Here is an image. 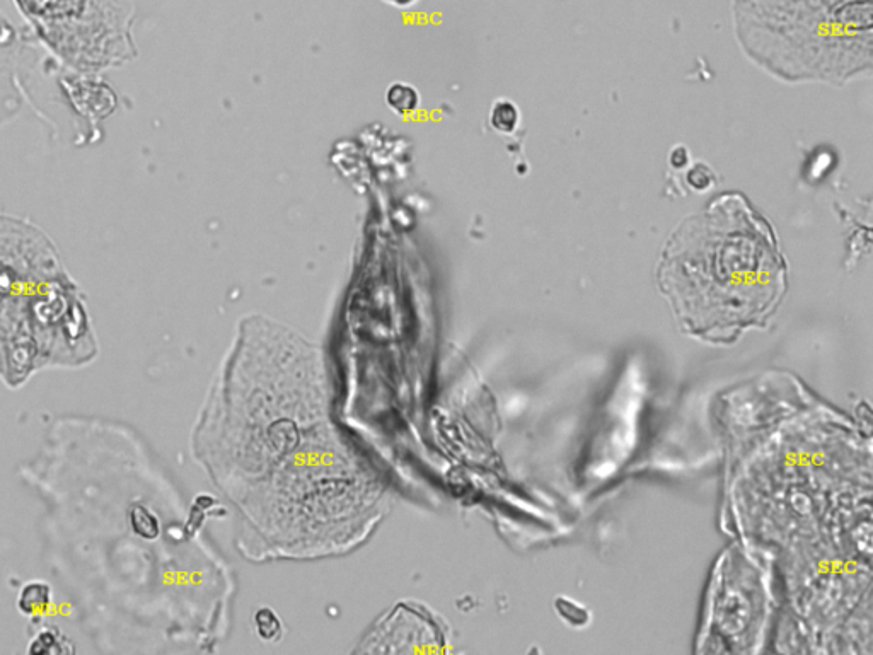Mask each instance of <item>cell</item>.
Wrapping results in <instances>:
<instances>
[{
	"instance_id": "cell-12",
	"label": "cell",
	"mask_w": 873,
	"mask_h": 655,
	"mask_svg": "<svg viewBox=\"0 0 873 655\" xmlns=\"http://www.w3.org/2000/svg\"><path fill=\"white\" fill-rule=\"evenodd\" d=\"M490 122L498 132L510 134L519 123V111L510 101H498L497 105L493 106Z\"/></svg>"
},
{
	"instance_id": "cell-6",
	"label": "cell",
	"mask_w": 873,
	"mask_h": 655,
	"mask_svg": "<svg viewBox=\"0 0 873 655\" xmlns=\"http://www.w3.org/2000/svg\"><path fill=\"white\" fill-rule=\"evenodd\" d=\"M364 652H451V635L444 621L420 604L401 603L382 618L364 640Z\"/></svg>"
},
{
	"instance_id": "cell-5",
	"label": "cell",
	"mask_w": 873,
	"mask_h": 655,
	"mask_svg": "<svg viewBox=\"0 0 873 655\" xmlns=\"http://www.w3.org/2000/svg\"><path fill=\"white\" fill-rule=\"evenodd\" d=\"M771 601L763 563L747 548H729L718 560L708 586L698 652H756L763 642Z\"/></svg>"
},
{
	"instance_id": "cell-10",
	"label": "cell",
	"mask_w": 873,
	"mask_h": 655,
	"mask_svg": "<svg viewBox=\"0 0 873 655\" xmlns=\"http://www.w3.org/2000/svg\"><path fill=\"white\" fill-rule=\"evenodd\" d=\"M386 105L396 115H410L420 106V93L411 84L394 82L386 91Z\"/></svg>"
},
{
	"instance_id": "cell-14",
	"label": "cell",
	"mask_w": 873,
	"mask_h": 655,
	"mask_svg": "<svg viewBox=\"0 0 873 655\" xmlns=\"http://www.w3.org/2000/svg\"><path fill=\"white\" fill-rule=\"evenodd\" d=\"M710 174H712V171L700 164L698 168H694L693 171L688 174L689 185L693 186L694 190H700V181H703V188L712 186V178H710Z\"/></svg>"
},
{
	"instance_id": "cell-8",
	"label": "cell",
	"mask_w": 873,
	"mask_h": 655,
	"mask_svg": "<svg viewBox=\"0 0 873 655\" xmlns=\"http://www.w3.org/2000/svg\"><path fill=\"white\" fill-rule=\"evenodd\" d=\"M52 606V587L47 582L31 580L21 587L18 594V609L24 616H29V618L47 616Z\"/></svg>"
},
{
	"instance_id": "cell-15",
	"label": "cell",
	"mask_w": 873,
	"mask_h": 655,
	"mask_svg": "<svg viewBox=\"0 0 873 655\" xmlns=\"http://www.w3.org/2000/svg\"><path fill=\"white\" fill-rule=\"evenodd\" d=\"M382 2H386L389 6L399 7V9H408V7L415 6L418 0H382Z\"/></svg>"
},
{
	"instance_id": "cell-13",
	"label": "cell",
	"mask_w": 873,
	"mask_h": 655,
	"mask_svg": "<svg viewBox=\"0 0 873 655\" xmlns=\"http://www.w3.org/2000/svg\"><path fill=\"white\" fill-rule=\"evenodd\" d=\"M256 627H258L261 637L266 638V640H275L280 633V621L270 609H261L256 616Z\"/></svg>"
},
{
	"instance_id": "cell-4",
	"label": "cell",
	"mask_w": 873,
	"mask_h": 655,
	"mask_svg": "<svg viewBox=\"0 0 873 655\" xmlns=\"http://www.w3.org/2000/svg\"><path fill=\"white\" fill-rule=\"evenodd\" d=\"M55 335L91 338L81 292L47 232L0 210V338L33 345Z\"/></svg>"
},
{
	"instance_id": "cell-9",
	"label": "cell",
	"mask_w": 873,
	"mask_h": 655,
	"mask_svg": "<svg viewBox=\"0 0 873 655\" xmlns=\"http://www.w3.org/2000/svg\"><path fill=\"white\" fill-rule=\"evenodd\" d=\"M29 654L62 655L72 654L74 647L70 645L69 637L60 632L57 627H47L36 633L28 647Z\"/></svg>"
},
{
	"instance_id": "cell-1",
	"label": "cell",
	"mask_w": 873,
	"mask_h": 655,
	"mask_svg": "<svg viewBox=\"0 0 873 655\" xmlns=\"http://www.w3.org/2000/svg\"><path fill=\"white\" fill-rule=\"evenodd\" d=\"M198 456L243 517L251 555L318 558L371 534L381 487L338 432L316 348L251 325L227 360Z\"/></svg>"
},
{
	"instance_id": "cell-11",
	"label": "cell",
	"mask_w": 873,
	"mask_h": 655,
	"mask_svg": "<svg viewBox=\"0 0 873 655\" xmlns=\"http://www.w3.org/2000/svg\"><path fill=\"white\" fill-rule=\"evenodd\" d=\"M128 521H130L133 533L139 534L145 540H154L161 531V522L144 505H133L128 512Z\"/></svg>"
},
{
	"instance_id": "cell-3",
	"label": "cell",
	"mask_w": 873,
	"mask_h": 655,
	"mask_svg": "<svg viewBox=\"0 0 873 655\" xmlns=\"http://www.w3.org/2000/svg\"><path fill=\"white\" fill-rule=\"evenodd\" d=\"M747 57L783 81L845 84L872 70L873 0H730Z\"/></svg>"
},
{
	"instance_id": "cell-2",
	"label": "cell",
	"mask_w": 873,
	"mask_h": 655,
	"mask_svg": "<svg viewBox=\"0 0 873 655\" xmlns=\"http://www.w3.org/2000/svg\"><path fill=\"white\" fill-rule=\"evenodd\" d=\"M655 280L688 337L730 345L769 325L787 296L788 265L775 227L729 192L677 224Z\"/></svg>"
},
{
	"instance_id": "cell-7",
	"label": "cell",
	"mask_w": 873,
	"mask_h": 655,
	"mask_svg": "<svg viewBox=\"0 0 873 655\" xmlns=\"http://www.w3.org/2000/svg\"><path fill=\"white\" fill-rule=\"evenodd\" d=\"M23 55L18 33L0 14V128L21 113L26 101Z\"/></svg>"
}]
</instances>
